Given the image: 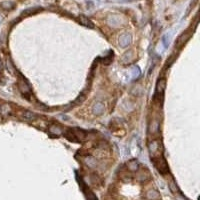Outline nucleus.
<instances>
[{
    "label": "nucleus",
    "instance_id": "7ed1b4c3",
    "mask_svg": "<svg viewBox=\"0 0 200 200\" xmlns=\"http://www.w3.org/2000/svg\"><path fill=\"white\" fill-rule=\"evenodd\" d=\"M165 86H166V83H165V80L164 79H160L157 83V87H156V92L157 94H160V93H163L165 89Z\"/></svg>",
    "mask_w": 200,
    "mask_h": 200
},
{
    "label": "nucleus",
    "instance_id": "20e7f679",
    "mask_svg": "<svg viewBox=\"0 0 200 200\" xmlns=\"http://www.w3.org/2000/svg\"><path fill=\"white\" fill-rule=\"evenodd\" d=\"M0 6H1V8H3L5 10H11L15 7V3L12 1H4L0 4Z\"/></svg>",
    "mask_w": 200,
    "mask_h": 200
},
{
    "label": "nucleus",
    "instance_id": "39448f33",
    "mask_svg": "<svg viewBox=\"0 0 200 200\" xmlns=\"http://www.w3.org/2000/svg\"><path fill=\"white\" fill-rule=\"evenodd\" d=\"M23 118L25 120H28V121H32V120H35L36 119V114L31 111H25L23 112Z\"/></svg>",
    "mask_w": 200,
    "mask_h": 200
},
{
    "label": "nucleus",
    "instance_id": "9d476101",
    "mask_svg": "<svg viewBox=\"0 0 200 200\" xmlns=\"http://www.w3.org/2000/svg\"><path fill=\"white\" fill-rule=\"evenodd\" d=\"M37 10H36V8H32V9H27L25 10V11L23 12V15H26V14H31V13H34V12H36Z\"/></svg>",
    "mask_w": 200,
    "mask_h": 200
},
{
    "label": "nucleus",
    "instance_id": "423d86ee",
    "mask_svg": "<svg viewBox=\"0 0 200 200\" xmlns=\"http://www.w3.org/2000/svg\"><path fill=\"white\" fill-rule=\"evenodd\" d=\"M72 132H73L74 136H75L76 138L84 139L86 137L85 132H84L83 130H81V129H74V130H72Z\"/></svg>",
    "mask_w": 200,
    "mask_h": 200
},
{
    "label": "nucleus",
    "instance_id": "1a4fd4ad",
    "mask_svg": "<svg viewBox=\"0 0 200 200\" xmlns=\"http://www.w3.org/2000/svg\"><path fill=\"white\" fill-rule=\"evenodd\" d=\"M147 197L151 200H154V199L158 198V193L154 190H150V191H148V193H147Z\"/></svg>",
    "mask_w": 200,
    "mask_h": 200
},
{
    "label": "nucleus",
    "instance_id": "f257e3e1",
    "mask_svg": "<svg viewBox=\"0 0 200 200\" xmlns=\"http://www.w3.org/2000/svg\"><path fill=\"white\" fill-rule=\"evenodd\" d=\"M79 21H80V23H81L82 25L86 26V27H89V28H93L94 27L93 22H92L90 19H88L87 17H85L84 15L80 16V17H79Z\"/></svg>",
    "mask_w": 200,
    "mask_h": 200
},
{
    "label": "nucleus",
    "instance_id": "0eeeda50",
    "mask_svg": "<svg viewBox=\"0 0 200 200\" xmlns=\"http://www.w3.org/2000/svg\"><path fill=\"white\" fill-rule=\"evenodd\" d=\"M19 88L22 92H24V93H29L30 92V87L28 86V84L26 83V82L23 81V80H21V81L19 82Z\"/></svg>",
    "mask_w": 200,
    "mask_h": 200
},
{
    "label": "nucleus",
    "instance_id": "6e6552de",
    "mask_svg": "<svg viewBox=\"0 0 200 200\" xmlns=\"http://www.w3.org/2000/svg\"><path fill=\"white\" fill-rule=\"evenodd\" d=\"M103 111H104V105H103L101 102L96 103V105L93 108V112L96 113V114H101Z\"/></svg>",
    "mask_w": 200,
    "mask_h": 200
},
{
    "label": "nucleus",
    "instance_id": "f03ea898",
    "mask_svg": "<svg viewBox=\"0 0 200 200\" xmlns=\"http://www.w3.org/2000/svg\"><path fill=\"white\" fill-rule=\"evenodd\" d=\"M120 45L122 46V47H125V46H127L129 43H130L131 41V36L129 35V34H124V35H122L120 37Z\"/></svg>",
    "mask_w": 200,
    "mask_h": 200
}]
</instances>
